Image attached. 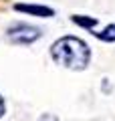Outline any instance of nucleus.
<instances>
[{
	"mask_svg": "<svg viewBox=\"0 0 115 121\" xmlns=\"http://www.w3.org/2000/svg\"><path fill=\"white\" fill-rule=\"evenodd\" d=\"M73 22H77V24H79V26H85V28H93V26L97 24V20H95V18L79 16V14H75V16H73Z\"/></svg>",
	"mask_w": 115,
	"mask_h": 121,
	"instance_id": "5",
	"label": "nucleus"
},
{
	"mask_svg": "<svg viewBox=\"0 0 115 121\" xmlns=\"http://www.w3.org/2000/svg\"><path fill=\"white\" fill-rule=\"evenodd\" d=\"M40 121H57V117H53V115H49V113H47V115L40 117Z\"/></svg>",
	"mask_w": 115,
	"mask_h": 121,
	"instance_id": "6",
	"label": "nucleus"
},
{
	"mask_svg": "<svg viewBox=\"0 0 115 121\" xmlns=\"http://www.w3.org/2000/svg\"><path fill=\"white\" fill-rule=\"evenodd\" d=\"M95 36L99 40H103V43H115V24L105 26L101 32H95Z\"/></svg>",
	"mask_w": 115,
	"mask_h": 121,
	"instance_id": "4",
	"label": "nucleus"
},
{
	"mask_svg": "<svg viewBox=\"0 0 115 121\" xmlns=\"http://www.w3.org/2000/svg\"><path fill=\"white\" fill-rule=\"evenodd\" d=\"M6 36H8V40L14 43V44H30L36 39H40V30H38L36 26L18 22V24H12L6 30Z\"/></svg>",
	"mask_w": 115,
	"mask_h": 121,
	"instance_id": "2",
	"label": "nucleus"
},
{
	"mask_svg": "<svg viewBox=\"0 0 115 121\" xmlns=\"http://www.w3.org/2000/svg\"><path fill=\"white\" fill-rule=\"evenodd\" d=\"M4 99H2V97H0V117H2V115H4Z\"/></svg>",
	"mask_w": 115,
	"mask_h": 121,
	"instance_id": "7",
	"label": "nucleus"
},
{
	"mask_svg": "<svg viewBox=\"0 0 115 121\" xmlns=\"http://www.w3.org/2000/svg\"><path fill=\"white\" fill-rule=\"evenodd\" d=\"M14 10H18V12H28V14H36V16H43V18L55 16V10H53V8H49V6H30V4H14Z\"/></svg>",
	"mask_w": 115,
	"mask_h": 121,
	"instance_id": "3",
	"label": "nucleus"
},
{
	"mask_svg": "<svg viewBox=\"0 0 115 121\" xmlns=\"http://www.w3.org/2000/svg\"><path fill=\"white\" fill-rule=\"evenodd\" d=\"M51 56L57 65L65 67L71 71H83L91 60L89 44L75 36H63L59 39L51 48Z\"/></svg>",
	"mask_w": 115,
	"mask_h": 121,
	"instance_id": "1",
	"label": "nucleus"
}]
</instances>
